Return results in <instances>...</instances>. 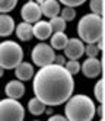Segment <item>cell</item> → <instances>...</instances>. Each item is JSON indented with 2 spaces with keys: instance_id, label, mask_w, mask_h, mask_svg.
I'll use <instances>...</instances> for the list:
<instances>
[{
  "instance_id": "cell-1",
  "label": "cell",
  "mask_w": 105,
  "mask_h": 121,
  "mask_svg": "<svg viewBox=\"0 0 105 121\" xmlns=\"http://www.w3.org/2000/svg\"><path fill=\"white\" fill-rule=\"evenodd\" d=\"M34 93L47 107H58L74 91V80L64 66L51 63L34 73Z\"/></svg>"
},
{
  "instance_id": "cell-2",
  "label": "cell",
  "mask_w": 105,
  "mask_h": 121,
  "mask_svg": "<svg viewBox=\"0 0 105 121\" xmlns=\"http://www.w3.org/2000/svg\"><path fill=\"white\" fill-rule=\"evenodd\" d=\"M95 104L93 101L83 93L70 95L66 101L64 117L69 121H91L95 117Z\"/></svg>"
},
{
  "instance_id": "cell-3",
  "label": "cell",
  "mask_w": 105,
  "mask_h": 121,
  "mask_svg": "<svg viewBox=\"0 0 105 121\" xmlns=\"http://www.w3.org/2000/svg\"><path fill=\"white\" fill-rule=\"evenodd\" d=\"M77 35L85 44H95L104 37V19L95 13H86L77 22Z\"/></svg>"
},
{
  "instance_id": "cell-4",
  "label": "cell",
  "mask_w": 105,
  "mask_h": 121,
  "mask_svg": "<svg viewBox=\"0 0 105 121\" xmlns=\"http://www.w3.org/2000/svg\"><path fill=\"white\" fill-rule=\"evenodd\" d=\"M23 60V50L16 41L6 39L0 42V66L4 70H12Z\"/></svg>"
},
{
  "instance_id": "cell-5",
  "label": "cell",
  "mask_w": 105,
  "mask_h": 121,
  "mask_svg": "<svg viewBox=\"0 0 105 121\" xmlns=\"http://www.w3.org/2000/svg\"><path fill=\"white\" fill-rule=\"evenodd\" d=\"M25 118L23 105L13 98H4L0 101V121H22Z\"/></svg>"
},
{
  "instance_id": "cell-6",
  "label": "cell",
  "mask_w": 105,
  "mask_h": 121,
  "mask_svg": "<svg viewBox=\"0 0 105 121\" xmlns=\"http://www.w3.org/2000/svg\"><path fill=\"white\" fill-rule=\"evenodd\" d=\"M31 58H32V63L35 66H38V67L51 64V63H54V58H56L54 48H52L50 44H45V42L41 41L32 48Z\"/></svg>"
},
{
  "instance_id": "cell-7",
  "label": "cell",
  "mask_w": 105,
  "mask_h": 121,
  "mask_svg": "<svg viewBox=\"0 0 105 121\" xmlns=\"http://www.w3.org/2000/svg\"><path fill=\"white\" fill-rule=\"evenodd\" d=\"M21 16L25 22L28 23H35L37 21L41 19L42 16V12H41V7L37 2H34V0H29V2H26L22 9H21Z\"/></svg>"
},
{
  "instance_id": "cell-8",
  "label": "cell",
  "mask_w": 105,
  "mask_h": 121,
  "mask_svg": "<svg viewBox=\"0 0 105 121\" xmlns=\"http://www.w3.org/2000/svg\"><path fill=\"white\" fill-rule=\"evenodd\" d=\"M63 50H64V56L69 60H79L85 54V42L80 38H69Z\"/></svg>"
},
{
  "instance_id": "cell-9",
  "label": "cell",
  "mask_w": 105,
  "mask_h": 121,
  "mask_svg": "<svg viewBox=\"0 0 105 121\" xmlns=\"http://www.w3.org/2000/svg\"><path fill=\"white\" fill-rule=\"evenodd\" d=\"M80 72L88 79H95L102 73V61H99L96 57H88L80 64Z\"/></svg>"
},
{
  "instance_id": "cell-10",
  "label": "cell",
  "mask_w": 105,
  "mask_h": 121,
  "mask_svg": "<svg viewBox=\"0 0 105 121\" xmlns=\"http://www.w3.org/2000/svg\"><path fill=\"white\" fill-rule=\"evenodd\" d=\"M4 93H6V96L13 98V99L22 98L25 95V85H23V82L19 80V79L7 82L6 86H4Z\"/></svg>"
},
{
  "instance_id": "cell-11",
  "label": "cell",
  "mask_w": 105,
  "mask_h": 121,
  "mask_svg": "<svg viewBox=\"0 0 105 121\" xmlns=\"http://www.w3.org/2000/svg\"><path fill=\"white\" fill-rule=\"evenodd\" d=\"M32 34L34 37L39 39V41H45L50 38V35L52 34V29L50 26V22L48 21H37L32 25Z\"/></svg>"
},
{
  "instance_id": "cell-12",
  "label": "cell",
  "mask_w": 105,
  "mask_h": 121,
  "mask_svg": "<svg viewBox=\"0 0 105 121\" xmlns=\"http://www.w3.org/2000/svg\"><path fill=\"white\" fill-rule=\"evenodd\" d=\"M15 76H16V79H19L22 82H26V80H31L32 77H34V66L28 61H22L18 64L15 69Z\"/></svg>"
},
{
  "instance_id": "cell-13",
  "label": "cell",
  "mask_w": 105,
  "mask_h": 121,
  "mask_svg": "<svg viewBox=\"0 0 105 121\" xmlns=\"http://www.w3.org/2000/svg\"><path fill=\"white\" fill-rule=\"evenodd\" d=\"M15 19L7 13H0V37H9L15 32Z\"/></svg>"
},
{
  "instance_id": "cell-14",
  "label": "cell",
  "mask_w": 105,
  "mask_h": 121,
  "mask_svg": "<svg viewBox=\"0 0 105 121\" xmlns=\"http://www.w3.org/2000/svg\"><path fill=\"white\" fill-rule=\"evenodd\" d=\"M39 7H41V12L44 16L47 18H52V16H57L60 13V2L58 0H44L42 3H39Z\"/></svg>"
},
{
  "instance_id": "cell-15",
  "label": "cell",
  "mask_w": 105,
  "mask_h": 121,
  "mask_svg": "<svg viewBox=\"0 0 105 121\" xmlns=\"http://www.w3.org/2000/svg\"><path fill=\"white\" fill-rule=\"evenodd\" d=\"M15 32H16V37L19 38L21 41H29L34 38V34H32V23L28 22H21L18 23V26H15Z\"/></svg>"
},
{
  "instance_id": "cell-16",
  "label": "cell",
  "mask_w": 105,
  "mask_h": 121,
  "mask_svg": "<svg viewBox=\"0 0 105 121\" xmlns=\"http://www.w3.org/2000/svg\"><path fill=\"white\" fill-rule=\"evenodd\" d=\"M67 39H69V37L66 35L64 31L52 32L50 35V45L54 50H63L66 47V44H67Z\"/></svg>"
},
{
  "instance_id": "cell-17",
  "label": "cell",
  "mask_w": 105,
  "mask_h": 121,
  "mask_svg": "<svg viewBox=\"0 0 105 121\" xmlns=\"http://www.w3.org/2000/svg\"><path fill=\"white\" fill-rule=\"evenodd\" d=\"M28 111L31 112L32 115L38 117V115H42L44 112L47 111V105L41 99H38L37 96H35V98L29 99V102H28Z\"/></svg>"
},
{
  "instance_id": "cell-18",
  "label": "cell",
  "mask_w": 105,
  "mask_h": 121,
  "mask_svg": "<svg viewBox=\"0 0 105 121\" xmlns=\"http://www.w3.org/2000/svg\"><path fill=\"white\" fill-rule=\"evenodd\" d=\"M50 26L52 29V32H57V31H66V26H67V22L61 18L60 15L57 16H52V18H50Z\"/></svg>"
},
{
  "instance_id": "cell-19",
  "label": "cell",
  "mask_w": 105,
  "mask_h": 121,
  "mask_svg": "<svg viewBox=\"0 0 105 121\" xmlns=\"http://www.w3.org/2000/svg\"><path fill=\"white\" fill-rule=\"evenodd\" d=\"M104 79H99L98 82L95 83L93 86V95H95V99L98 101L99 104H104V98H105V85H104Z\"/></svg>"
},
{
  "instance_id": "cell-20",
  "label": "cell",
  "mask_w": 105,
  "mask_h": 121,
  "mask_svg": "<svg viewBox=\"0 0 105 121\" xmlns=\"http://www.w3.org/2000/svg\"><path fill=\"white\" fill-rule=\"evenodd\" d=\"M58 15H60L66 22H70V21H73V19L76 18V10H74V7L64 6L63 9H60V13H58Z\"/></svg>"
},
{
  "instance_id": "cell-21",
  "label": "cell",
  "mask_w": 105,
  "mask_h": 121,
  "mask_svg": "<svg viewBox=\"0 0 105 121\" xmlns=\"http://www.w3.org/2000/svg\"><path fill=\"white\" fill-rule=\"evenodd\" d=\"M64 67L72 76H74V74H77L79 72H80V63H79L77 60H66Z\"/></svg>"
},
{
  "instance_id": "cell-22",
  "label": "cell",
  "mask_w": 105,
  "mask_h": 121,
  "mask_svg": "<svg viewBox=\"0 0 105 121\" xmlns=\"http://www.w3.org/2000/svg\"><path fill=\"white\" fill-rule=\"evenodd\" d=\"M89 7L91 12L95 15H104V0H89Z\"/></svg>"
},
{
  "instance_id": "cell-23",
  "label": "cell",
  "mask_w": 105,
  "mask_h": 121,
  "mask_svg": "<svg viewBox=\"0 0 105 121\" xmlns=\"http://www.w3.org/2000/svg\"><path fill=\"white\" fill-rule=\"evenodd\" d=\"M18 4V0H0V13L12 12Z\"/></svg>"
},
{
  "instance_id": "cell-24",
  "label": "cell",
  "mask_w": 105,
  "mask_h": 121,
  "mask_svg": "<svg viewBox=\"0 0 105 121\" xmlns=\"http://www.w3.org/2000/svg\"><path fill=\"white\" fill-rule=\"evenodd\" d=\"M85 54L88 57H96L99 54V48L96 47V44H86L85 45Z\"/></svg>"
},
{
  "instance_id": "cell-25",
  "label": "cell",
  "mask_w": 105,
  "mask_h": 121,
  "mask_svg": "<svg viewBox=\"0 0 105 121\" xmlns=\"http://www.w3.org/2000/svg\"><path fill=\"white\" fill-rule=\"evenodd\" d=\"M58 2H60L61 4H64V6L77 7V6H82L85 2H88V0H58Z\"/></svg>"
},
{
  "instance_id": "cell-26",
  "label": "cell",
  "mask_w": 105,
  "mask_h": 121,
  "mask_svg": "<svg viewBox=\"0 0 105 121\" xmlns=\"http://www.w3.org/2000/svg\"><path fill=\"white\" fill-rule=\"evenodd\" d=\"M48 121H66V117H64V115H58V114L50 115V117H48Z\"/></svg>"
},
{
  "instance_id": "cell-27",
  "label": "cell",
  "mask_w": 105,
  "mask_h": 121,
  "mask_svg": "<svg viewBox=\"0 0 105 121\" xmlns=\"http://www.w3.org/2000/svg\"><path fill=\"white\" fill-rule=\"evenodd\" d=\"M54 63H56V64H60V66H64V63H66V58H64V56H56V58H54Z\"/></svg>"
},
{
  "instance_id": "cell-28",
  "label": "cell",
  "mask_w": 105,
  "mask_h": 121,
  "mask_svg": "<svg viewBox=\"0 0 105 121\" xmlns=\"http://www.w3.org/2000/svg\"><path fill=\"white\" fill-rule=\"evenodd\" d=\"M95 112H98V115L101 118V121L104 120V104H99L98 108H95Z\"/></svg>"
},
{
  "instance_id": "cell-29",
  "label": "cell",
  "mask_w": 105,
  "mask_h": 121,
  "mask_svg": "<svg viewBox=\"0 0 105 121\" xmlns=\"http://www.w3.org/2000/svg\"><path fill=\"white\" fill-rule=\"evenodd\" d=\"M3 74H4V69H3L2 66H0V77H2Z\"/></svg>"
},
{
  "instance_id": "cell-30",
  "label": "cell",
  "mask_w": 105,
  "mask_h": 121,
  "mask_svg": "<svg viewBox=\"0 0 105 121\" xmlns=\"http://www.w3.org/2000/svg\"><path fill=\"white\" fill-rule=\"evenodd\" d=\"M34 2H37V3L39 4V3H42V2H44V0H34Z\"/></svg>"
}]
</instances>
